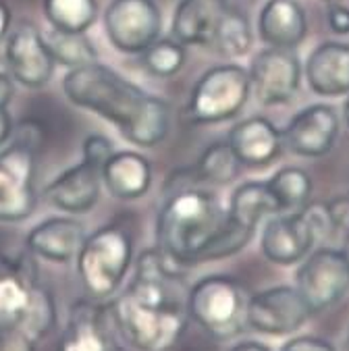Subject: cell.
I'll list each match as a JSON object with an SVG mask.
<instances>
[{"label": "cell", "instance_id": "6da1fadb", "mask_svg": "<svg viewBox=\"0 0 349 351\" xmlns=\"http://www.w3.org/2000/svg\"><path fill=\"white\" fill-rule=\"evenodd\" d=\"M183 264L163 250L137 258L129 287L108 306V320L139 351H169L183 337L189 314Z\"/></svg>", "mask_w": 349, "mask_h": 351}, {"label": "cell", "instance_id": "7a4b0ae2", "mask_svg": "<svg viewBox=\"0 0 349 351\" xmlns=\"http://www.w3.org/2000/svg\"><path fill=\"white\" fill-rule=\"evenodd\" d=\"M62 92L75 106L117 125L139 148L158 146L169 133L171 106L98 60L69 69L62 80Z\"/></svg>", "mask_w": 349, "mask_h": 351}, {"label": "cell", "instance_id": "3957f363", "mask_svg": "<svg viewBox=\"0 0 349 351\" xmlns=\"http://www.w3.org/2000/svg\"><path fill=\"white\" fill-rule=\"evenodd\" d=\"M215 193L197 187L177 189L156 219V241L169 258L183 266L197 264L202 250L225 221Z\"/></svg>", "mask_w": 349, "mask_h": 351}, {"label": "cell", "instance_id": "277c9868", "mask_svg": "<svg viewBox=\"0 0 349 351\" xmlns=\"http://www.w3.org/2000/svg\"><path fill=\"white\" fill-rule=\"evenodd\" d=\"M131 258V233L119 223L104 225L86 237L75 262L77 274L92 300H108L121 287Z\"/></svg>", "mask_w": 349, "mask_h": 351}, {"label": "cell", "instance_id": "5b68a950", "mask_svg": "<svg viewBox=\"0 0 349 351\" xmlns=\"http://www.w3.org/2000/svg\"><path fill=\"white\" fill-rule=\"evenodd\" d=\"M248 295L239 280L225 274L200 278L187 293L189 318L213 339L227 341L245 326Z\"/></svg>", "mask_w": 349, "mask_h": 351}, {"label": "cell", "instance_id": "8992f818", "mask_svg": "<svg viewBox=\"0 0 349 351\" xmlns=\"http://www.w3.org/2000/svg\"><path fill=\"white\" fill-rule=\"evenodd\" d=\"M333 231L326 204H306L302 210L272 217L262 231V254L266 260L289 266L304 260L314 243Z\"/></svg>", "mask_w": 349, "mask_h": 351}, {"label": "cell", "instance_id": "52a82bcc", "mask_svg": "<svg viewBox=\"0 0 349 351\" xmlns=\"http://www.w3.org/2000/svg\"><path fill=\"white\" fill-rule=\"evenodd\" d=\"M250 73L239 64H219L206 71L191 90L187 119L195 125L223 123L241 112L250 98Z\"/></svg>", "mask_w": 349, "mask_h": 351}, {"label": "cell", "instance_id": "ba28073f", "mask_svg": "<svg viewBox=\"0 0 349 351\" xmlns=\"http://www.w3.org/2000/svg\"><path fill=\"white\" fill-rule=\"evenodd\" d=\"M36 154L38 150L19 142L0 152V223H19L34 215Z\"/></svg>", "mask_w": 349, "mask_h": 351}, {"label": "cell", "instance_id": "9c48e42d", "mask_svg": "<svg viewBox=\"0 0 349 351\" xmlns=\"http://www.w3.org/2000/svg\"><path fill=\"white\" fill-rule=\"evenodd\" d=\"M296 289L314 314L335 306L349 291V256L333 247L312 252L296 274Z\"/></svg>", "mask_w": 349, "mask_h": 351}, {"label": "cell", "instance_id": "30bf717a", "mask_svg": "<svg viewBox=\"0 0 349 351\" xmlns=\"http://www.w3.org/2000/svg\"><path fill=\"white\" fill-rule=\"evenodd\" d=\"M104 32L117 50L139 54L160 38V9L154 0H112L104 11Z\"/></svg>", "mask_w": 349, "mask_h": 351}, {"label": "cell", "instance_id": "8fae6325", "mask_svg": "<svg viewBox=\"0 0 349 351\" xmlns=\"http://www.w3.org/2000/svg\"><path fill=\"white\" fill-rule=\"evenodd\" d=\"M310 316H314V312L296 287L264 289L248 298L245 306V326L270 337L300 330Z\"/></svg>", "mask_w": 349, "mask_h": 351}, {"label": "cell", "instance_id": "7c38bea8", "mask_svg": "<svg viewBox=\"0 0 349 351\" xmlns=\"http://www.w3.org/2000/svg\"><path fill=\"white\" fill-rule=\"evenodd\" d=\"M250 86L256 98L266 104L289 102L302 84V64L291 48H266L250 66Z\"/></svg>", "mask_w": 349, "mask_h": 351}, {"label": "cell", "instance_id": "4fadbf2b", "mask_svg": "<svg viewBox=\"0 0 349 351\" xmlns=\"http://www.w3.org/2000/svg\"><path fill=\"white\" fill-rule=\"evenodd\" d=\"M5 60L15 82L27 88H42L54 73V58L44 42V34L34 23H21L7 40Z\"/></svg>", "mask_w": 349, "mask_h": 351}, {"label": "cell", "instance_id": "5bb4252c", "mask_svg": "<svg viewBox=\"0 0 349 351\" xmlns=\"http://www.w3.org/2000/svg\"><path fill=\"white\" fill-rule=\"evenodd\" d=\"M339 135V117L328 104H312L298 112L283 131V144L298 156L318 158L333 150Z\"/></svg>", "mask_w": 349, "mask_h": 351}, {"label": "cell", "instance_id": "9a60e30c", "mask_svg": "<svg viewBox=\"0 0 349 351\" xmlns=\"http://www.w3.org/2000/svg\"><path fill=\"white\" fill-rule=\"evenodd\" d=\"M102 169L90 160H82L77 167L60 173L46 189L44 197L62 213L86 215L96 206L100 197Z\"/></svg>", "mask_w": 349, "mask_h": 351}, {"label": "cell", "instance_id": "2e32d148", "mask_svg": "<svg viewBox=\"0 0 349 351\" xmlns=\"http://www.w3.org/2000/svg\"><path fill=\"white\" fill-rule=\"evenodd\" d=\"M88 233L86 227L71 217H54L36 225L25 239L27 252L48 262L67 264L77 258Z\"/></svg>", "mask_w": 349, "mask_h": 351}, {"label": "cell", "instance_id": "e0dca14e", "mask_svg": "<svg viewBox=\"0 0 349 351\" xmlns=\"http://www.w3.org/2000/svg\"><path fill=\"white\" fill-rule=\"evenodd\" d=\"M106 314L108 310L98 306L94 300L73 304L58 343V351H112Z\"/></svg>", "mask_w": 349, "mask_h": 351}, {"label": "cell", "instance_id": "ac0fdd59", "mask_svg": "<svg viewBox=\"0 0 349 351\" xmlns=\"http://www.w3.org/2000/svg\"><path fill=\"white\" fill-rule=\"evenodd\" d=\"M227 142L233 152L248 167H266L274 162L283 150V133L268 119L252 117L235 125Z\"/></svg>", "mask_w": 349, "mask_h": 351}, {"label": "cell", "instance_id": "d6986e66", "mask_svg": "<svg viewBox=\"0 0 349 351\" xmlns=\"http://www.w3.org/2000/svg\"><path fill=\"white\" fill-rule=\"evenodd\" d=\"M306 77L318 96L349 94V46L339 42L320 44L306 62Z\"/></svg>", "mask_w": 349, "mask_h": 351}, {"label": "cell", "instance_id": "ffe728a7", "mask_svg": "<svg viewBox=\"0 0 349 351\" xmlns=\"http://www.w3.org/2000/svg\"><path fill=\"white\" fill-rule=\"evenodd\" d=\"M258 32L268 46L293 50L306 38V13L296 0H268L258 17Z\"/></svg>", "mask_w": 349, "mask_h": 351}, {"label": "cell", "instance_id": "44dd1931", "mask_svg": "<svg viewBox=\"0 0 349 351\" xmlns=\"http://www.w3.org/2000/svg\"><path fill=\"white\" fill-rule=\"evenodd\" d=\"M225 9V0H181L173 15V38L183 46H208Z\"/></svg>", "mask_w": 349, "mask_h": 351}, {"label": "cell", "instance_id": "7402d4cb", "mask_svg": "<svg viewBox=\"0 0 349 351\" xmlns=\"http://www.w3.org/2000/svg\"><path fill=\"white\" fill-rule=\"evenodd\" d=\"M102 183L117 199H137L150 189L152 167L137 152H112L102 167Z\"/></svg>", "mask_w": 349, "mask_h": 351}, {"label": "cell", "instance_id": "603a6c76", "mask_svg": "<svg viewBox=\"0 0 349 351\" xmlns=\"http://www.w3.org/2000/svg\"><path fill=\"white\" fill-rule=\"evenodd\" d=\"M278 213H281L278 202L274 193L270 191L268 183L264 181H250V183L239 185L233 191L229 208H227V217H231L233 221L250 229H256L264 217H272Z\"/></svg>", "mask_w": 349, "mask_h": 351}, {"label": "cell", "instance_id": "cb8c5ba5", "mask_svg": "<svg viewBox=\"0 0 349 351\" xmlns=\"http://www.w3.org/2000/svg\"><path fill=\"white\" fill-rule=\"evenodd\" d=\"M34 278L27 274V266H13L11 270L0 272V326H17L23 318L32 293Z\"/></svg>", "mask_w": 349, "mask_h": 351}, {"label": "cell", "instance_id": "d4e9b609", "mask_svg": "<svg viewBox=\"0 0 349 351\" xmlns=\"http://www.w3.org/2000/svg\"><path fill=\"white\" fill-rule=\"evenodd\" d=\"M42 7L50 25L69 34H86L98 17L96 0H44Z\"/></svg>", "mask_w": 349, "mask_h": 351}, {"label": "cell", "instance_id": "484cf974", "mask_svg": "<svg viewBox=\"0 0 349 351\" xmlns=\"http://www.w3.org/2000/svg\"><path fill=\"white\" fill-rule=\"evenodd\" d=\"M241 160L233 152L229 142H217L208 146L195 165L197 179L213 183V185H229L233 183L241 173Z\"/></svg>", "mask_w": 349, "mask_h": 351}, {"label": "cell", "instance_id": "4316f807", "mask_svg": "<svg viewBox=\"0 0 349 351\" xmlns=\"http://www.w3.org/2000/svg\"><path fill=\"white\" fill-rule=\"evenodd\" d=\"M266 183L274 193L281 213H296V210H302L306 204H310L312 179L304 169L285 167L274 173V177Z\"/></svg>", "mask_w": 349, "mask_h": 351}, {"label": "cell", "instance_id": "83f0119b", "mask_svg": "<svg viewBox=\"0 0 349 351\" xmlns=\"http://www.w3.org/2000/svg\"><path fill=\"white\" fill-rule=\"evenodd\" d=\"M210 46H215L219 54L229 56V58L248 54L252 48V27H250L248 17L227 7L215 29Z\"/></svg>", "mask_w": 349, "mask_h": 351}, {"label": "cell", "instance_id": "f1b7e54d", "mask_svg": "<svg viewBox=\"0 0 349 351\" xmlns=\"http://www.w3.org/2000/svg\"><path fill=\"white\" fill-rule=\"evenodd\" d=\"M44 42L54 58V62L64 64L69 69H77L98 60V52L92 42L84 34H69L52 29L44 34Z\"/></svg>", "mask_w": 349, "mask_h": 351}, {"label": "cell", "instance_id": "f546056e", "mask_svg": "<svg viewBox=\"0 0 349 351\" xmlns=\"http://www.w3.org/2000/svg\"><path fill=\"white\" fill-rule=\"evenodd\" d=\"M56 324V308H54V300L52 295L36 285L34 293H32V302L23 314V318L19 320V324L15 326L17 330H21L29 341L38 343L40 339H44Z\"/></svg>", "mask_w": 349, "mask_h": 351}, {"label": "cell", "instance_id": "4dcf8cb0", "mask_svg": "<svg viewBox=\"0 0 349 351\" xmlns=\"http://www.w3.org/2000/svg\"><path fill=\"white\" fill-rule=\"evenodd\" d=\"M142 54V62L146 71H150L156 77H173L177 75L187 58L185 46L177 40H156L152 42Z\"/></svg>", "mask_w": 349, "mask_h": 351}, {"label": "cell", "instance_id": "1f68e13d", "mask_svg": "<svg viewBox=\"0 0 349 351\" xmlns=\"http://www.w3.org/2000/svg\"><path fill=\"white\" fill-rule=\"evenodd\" d=\"M112 144L102 135H88L84 142V158L94 162L96 167H104V162L112 156Z\"/></svg>", "mask_w": 349, "mask_h": 351}, {"label": "cell", "instance_id": "d6a6232c", "mask_svg": "<svg viewBox=\"0 0 349 351\" xmlns=\"http://www.w3.org/2000/svg\"><path fill=\"white\" fill-rule=\"evenodd\" d=\"M34 341H29L21 330L13 326H0V351H34Z\"/></svg>", "mask_w": 349, "mask_h": 351}, {"label": "cell", "instance_id": "836d02e7", "mask_svg": "<svg viewBox=\"0 0 349 351\" xmlns=\"http://www.w3.org/2000/svg\"><path fill=\"white\" fill-rule=\"evenodd\" d=\"M281 351H337L330 343L316 339V337H298L287 341Z\"/></svg>", "mask_w": 349, "mask_h": 351}, {"label": "cell", "instance_id": "e575fe53", "mask_svg": "<svg viewBox=\"0 0 349 351\" xmlns=\"http://www.w3.org/2000/svg\"><path fill=\"white\" fill-rule=\"evenodd\" d=\"M326 21H328V27L335 34H339V36L349 34V9L347 7H341L337 3H330V9L326 13Z\"/></svg>", "mask_w": 349, "mask_h": 351}, {"label": "cell", "instance_id": "d590c367", "mask_svg": "<svg viewBox=\"0 0 349 351\" xmlns=\"http://www.w3.org/2000/svg\"><path fill=\"white\" fill-rule=\"evenodd\" d=\"M15 94V84L9 73H0V106L7 108L13 100Z\"/></svg>", "mask_w": 349, "mask_h": 351}, {"label": "cell", "instance_id": "8d00e7d4", "mask_svg": "<svg viewBox=\"0 0 349 351\" xmlns=\"http://www.w3.org/2000/svg\"><path fill=\"white\" fill-rule=\"evenodd\" d=\"M13 127H15V125H13V119H11V114H9V110L0 106V146L7 144L9 139H11Z\"/></svg>", "mask_w": 349, "mask_h": 351}, {"label": "cell", "instance_id": "74e56055", "mask_svg": "<svg viewBox=\"0 0 349 351\" xmlns=\"http://www.w3.org/2000/svg\"><path fill=\"white\" fill-rule=\"evenodd\" d=\"M11 29V9L5 0H0V40H5Z\"/></svg>", "mask_w": 349, "mask_h": 351}, {"label": "cell", "instance_id": "f35d334b", "mask_svg": "<svg viewBox=\"0 0 349 351\" xmlns=\"http://www.w3.org/2000/svg\"><path fill=\"white\" fill-rule=\"evenodd\" d=\"M229 351H270V349L262 343H256V341H243V343H237Z\"/></svg>", "mask_w": 349, "mask_h": 351}, {"label": "cell", "instance_id": "ab89813d", "mask_svg": "<svg viewBox=\"0 0 349 351\" xmlns=\"http://www.w3.org/2000/svg\"><path fill=\"white\" fill-rule=\"evenodd\" d=\"M345 121H347V125H349V100L345 102Z\"/></svg>", "mask_w": 349, "mask_h": 351}, {"label": "cell", "instance_id": "60d3db41", "mask_svg": "<svg viewBox=\"0 0 349 351\" xmlns=\"http://www.w3.org/2000/svg\"><path fill=\"white\" fill-rule=\"evenodd\" d=\"M326 3H337V0H326Z\"/></svg>", "mask_w": 349, "mask_h": 351}]
</instances>
